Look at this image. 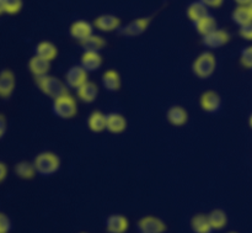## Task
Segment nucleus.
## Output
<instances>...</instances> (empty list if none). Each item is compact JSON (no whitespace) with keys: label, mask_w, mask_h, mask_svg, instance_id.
Here are the masks:
<instances>
[{"label":"nucleus","mask_w":252,"mask_h":233,"mask_svg":"<svg viewBox=\"0 0 252 233\" xmlns=\"http://www.w3.org/2000/svg\"><path fill=\"white\" fill-rule=\"evenodd\" d=\"M140 233H164L167 230L166 224L157 216H144L137 222Z\"/></svg>","instance_id":"1a4fd4ad"},{"label":"nucleus","mask_w":252,"mask_h":233,"mask_svg":"<svg viewBox=\"0 0 252 233\" xmlns=\"http://www.w3.org/2000/svg\"><path fill=\"white\" fill-rule=\"evenodd\" d=\"M217 69L216 54L211 51H204L194 58L192 63V72L199 79H208Z\"/></svg>","instance_id":"f03ea898"},{"label":"nucleus","mask_w":252,"mask_h":233,"mask_svg":"<svg viewBox=\"0 0 252 233\" xmlns=\"http://www.w3.org/2000/svg\"><path fill=\"white\" fill-rule=\"evenodd\" d=\"M199 106L207 114H216L221 108V98L214 90H207L199 98Z\"/></svg>","instance_id":"9d476101"},{"label":"nucleus","mask_w":252,"mask_h":233,"mask_svg":"<svg viewBox=\"0 0 252 233\" xmlns=\"http://www.w3.org/2000/svg\"><path fill=\"white\" fill-rule=\"evenodd\" d=\"M191 229L194 233H211L213 231L211 224H209L208 215L198 214L192 217Z\"/></svg>","instance_id":"cd10ccee"},{"label":"nucleus","mask_w":252,"mask_h":233,"mask_svg":"<svg viewBox=\"0 0 252 233\" xmlns=\"http://www.w3.org/2000/svg\"><path fill=\"white\" fill-rule=\"evenodd\" d=\"M231 20L239 27L252 22V14L249 9V5H238L231 12Z\"/></svg>","instance_id":"b1692460"},{"label":"nucleus","mask_w":252,"mask_h":233,"mask_svg":"<svg viewBox=\"0 0 252 233\" xmlns=\"http://www.w3.org/2000/svg\"><path fill=\"white\" fill-rule=\"evenodd\" d=\"M239 36L246 41H252V22L239 27Z\"/></svg>","instance_id":"7c9ffc66"},{"label":"nucleus","mask_w":252,"mask_h":233,"mask_svg":"<svg viewBox=\"0 0 252 233\" xmlns=\"http://www.w3.org/2000/svg\"><path fill=\"white\" fill-rule=\"evenodd\" d=\"M94 24L86 21V20H75L69 26V35L71 39L78 41L80 43L81 41L86 39L94 34Z\"/></svg>","instance_id":"6e6552de"},{"label":"nucleus","mask_w":252,"mask_h":233,"mask_svg":"<svg viewBox=\"0 0 252 233\" xmlns=\"http://www.w3.org/2000/svg\"><path fill=\"white\" fill-rule=\"evenodd\" d=\"M14 172L17 177L25 180L32 179L37 174L33 162H27V160H21L17 163L14 168Z\"/></svg>","instance_id":"bb28decb"},{"label":"nucleus","mask_w":252,"mask_h":233,"mask_svg":"<svg viewBox=\"0 0 252 233\" xmlns=\"http://www.w3.org/2000/svg\"><path fill=\"white\" fill-rule=\"evenodd\" d=\"M5 14V6H4V0H0V16Z\"/></svg>","instance_id":"e433bc0d"},{"label":"nucleus","mask_w":252,"mask_h":233,"mask_svg":"<svg viewBox=\"0 0 252 233\" xmlns=\"http://www.w3.org/2000/svg\"><path fill=\"white\" fill-rule=\"evenodd\" d=\"M249 126H250V128L252 130V113H251L250 117H249Z\"/></svg>","instance_id":"4c0bfd02"},{"label":"nucleus","mask_w":252,"mask_h":233,"mask_svg":"<svg viewBox=\"0 0 252 233\" xmlns=\"http://www.w3.org/2000/svg\"><path fill=\"white\" fill-rule=\"evenodd\" d=\"M11 230V221L5 214L0 212V233H7Z\"/></svg>","instance_id":"2f4dec72"},{"label":"nucleus","mask_w":252,"mask_h":233,"mask_svg":"<svg viewBox=\"0 0 252 233\" xmlns=\"http://www.w3.org/2000/svg\"><path fill=\"white\" fill-rule=\"evenodd\" d=\"M89 130L94 133H101L106 130V115L101 111L95 110L89 115L86 120Z\"/></svg>","instance_id":"aec40b11"},{"label":"nucleus","mask_w":252,"mask_h":233,"mask_svg":"<svg viewBox=\"0 0 252 233\" xmlns=\"http://www.w3.org/2000/svg\"><path fill=\"white\" fill-rule=\"evenodd\" d=\"M33 164L37 174L42 177H51L61 169L62 162L58 155L51 151H44L34 157Z\"/></svg>","instance_id":"f257e3e1"},{"label":"nucleus","mask_w":252,"mask_h":233,"mask_svg":"<svg viewBox=\"0 0 252 233\" xmlns=\"http://www.w3.org/2000/svg\"><path fill=\"white\" fill-rule=\"evenodd\" d=\"M230 41V34L223 29H216L206 36H202V43L208 49H218L226 46Z\"/></svg>","instance_id":"0eeeda50"},{"label":"nucleus","mask_w":252,"mask_h":233,"mask_svg":"<svg viewBox=\"0 0 252 233\" xmlns=\"http://www.w3.org/2000/svg\"><path fill=\"white\" fill-rule=\"evenodd\" d=\"M15 86H16V78L14 72L10 69H2L0 72V98H10L14 93Z\"/></svg>","instance_id":"f8f14e48"},{"label":"nucleus","mask_w":252,"mask_h":233,"mask_svg":"<svg viewBox=\"0 0 252 233\" xmlns=\"http://www.w3.org/2000/svg\"><path fill=\"white\" fill-rule=\"evenodd\" d=\"M127 118L120 113H110L106 115V130L113 135L123 133L127 128Z\"/></svg>","instance_id":"ddd939ff"},{"label":"nucleus","mask_w":252,"mask_h":233,"mask_svg":"<svg viewBox=\"0 0 252 233\" xmlns=\"http://www.w3.org/2000/svg\"><path fill=\"white\" fill-rule=\"evenodd\" d=\"M36 85L42 94L51 99H56L63 94L69 93L65 81L49 74L36 78Z\"/></svg>","instance_id":"7ed1b4c3"},{"label":"nucleus","mask_w":252,"mask_h":233,"mask_svg":"<svg viewBox=\"0 0 252 233\" xmlns=\"http://www.w3.org/2000/svg\"><path fill=\"white\" fill-rule=\"evenodd\" d=\"M103 59L100 52H91V51H84L80 57V66H83L89 73L91 72L98 71L102 67Z\"/></svg>","instance_id":"f3484780"},{"label":"nucleus","mask_w":252,"mask_h":233,"mask_svg":"<svg viewBox=\"0 0 252 233\" xmlns=\"http://www.w3.org/2000/svg\"><path fill=\"white\" fill-rule=\"evenodd\" d=\"M208 9L209 7L207 6V5H204L201 0H197V1L191 2V4L187 6L186 16L191 22H196L198 21L199 19H202V17H204L206 15L209 14Z\"/></svg>","instance_id":"4be33fe9"},{"label":"nucleus","mask_w":252,"mask_h":233,"mask_svg":"<svg viewBox=\"0 0 252 233\" xmlns=\"http://www.w3.org/2000/svg\"><path fill=\"white\" fill-rule=\"evenodd\" d=\"M201 1L208 7H211V9H218L223 5L224 0H201Z\"/></svg>","instance_id":"473e14b6"},{"label":"nucleus","mask_w":252,"mask_h":233,"mask_svg":"<svg viewBox=\"0 0 252 233\" xmlns=\"http://www.w3.org/2000/svg\"><path fill=\"white\" fill-rule=\"evenodd\" d=\"M101 83L106 90L115 93V91L120 90L121 85H122V79L116 69H107L101 77Z\"/></svg>","instance_id":"6ab92c4d"},{"label":"nucleus","mask_w":252,"mask_h":233,"mask_svg":"<svg viewBox=\"0 0 252 233\" xmlns=\"http://www.w3.org/2000/svg\"><path fill=\"white\" fill-rule=\"evenodd\" d=\"M249 9H250V11H251V14H252V1L250 2V4H249Z\"/></svg>","instance_id":"58836bf2"},{"label":"nucleus","mask_w":252,"mask_h":233,"mask_svg":"<svg viewBox=\"0 0 252 233\" xmlns=\"http://www.w3.org/2000/svg\"><path fill=\"white\" fill-rule=\"evenodd\" d=\"M27 67H29L30 73L34 77V79H36L39 78V77L49 74V71H51V62L42 58V57L37 56V54H34L33 57L30 58Z\"/></svg>","instance_id":"2eb2a0df"},{"label":"nucleus","mask_w":252,"mask_h":233,"mask_svg":"<svg viewBox=\"0 0 252 233\" xmlns=\"http://www.w3.org/2000/svg\"><path fill=\"white\" fill-rule=\"evenodd\" d=\"M153 16H142L138 19L132 20L125 26H121L118 30L120 35L125 37H138L144 34L148 30V27L152 24Z\"/></svg>","instance_id":"39448f33"},{"label":"nucleus","mask_w":252,"mask_h":233,"mask_svg":"<svg viewBox=\"0 0 252 233\" xmlns=\"http://www.w3.org/2000/svg\"><path fill=\"white\" fill-rule=\"evenodd\" d=\"M94 26L101 32H113L118 31L122 26L120 17L112 14H102L94 20Z\"/></svg>","instance_id":"9b49d317"},{"label":"nucleus","mask_w":252,"mask_h":233,"mask_svg":"<svg viewBox=\"0 0 252 233\" xmlns=\"http://www.w3.org/2000/svg\"><path fill=\"white\" fill-rule=\"evenodd\" d=\"M166 118L170 125L175 126V127H182L189 121V113L182 106L175 105L166 111Z\"/></svg>","instance_id":"a211bd4d"},{"label":"nucleus","mask_w":252,"mask_h":233,"mask_svg":"<svg viewBox=\"0 0 252 233\" xmlns=\"http://www.w3.org/2000/svg\"><path fill=\"white\" fill-rule=\"evenodd\" d=\"M89 80V72L84 68L83 66H73L65 72V81L66 86L69 89H73L76 90L78 88H80L85 81Z\"/></svg>","instance_id":"423d86ee"},{"label":"nucleus","mask_w":252,"mask_h":233,"mask_svg":"<svg viewBox=\"0 0 252 233\" xmlns=\"http://www.w3.org/2000/svg\"><path fill=\"white\" fill-rule=\"evenodd\" d=\"M52 111L57 117L63 118V120H70V118L75 117L76 114H78L76 99L69 93L63 94V95L53 99Z\"/></svg>","instance_id":"20e7f679"},{"label":"nucleus","mask_w":252,"mask_h":233,"mask_svg":"<svg viewBox=\"0 0 252 233\" xmlns=\"http://www.w3.org/2000/svg\"><path fill=\"white\" fill-rule=\"evenodd\" d=\"M5 14L17 15L22 10L24 1L22 0H4Z\"/></svg>","instance_id":"c85d7f7f"},{"label":"nucleus","mask_w":252,"mask_h":233,"mask_svg":"<svg viewBox=\"0 0 252 233\" xmlns=\"http://www.w3.org/2000/svg\"><path fill=\"white\" fill-rule=\"evenodd\" d=\"M193 26L194 29H196V31L198 32L201 36H206V35H208L209 32L218 29V24H217L216 17L212 16L211 14L206 15L204 17L199 19L198 21L193 22Z\"/></svg>","instance_id":"5701e85b"},{"label":"nucleus","mask_w":252,"mask_h":233,"mask_svg":"<svg viewBox=\"0 0 252 233\" xmlns=\"http://www.w3.org/2000/svg\"><path fill=\"white\" fill-rule=\"evenodd\" d=\"M34 53L37 56L42 57V58L47 59V61L52 62L57 58L58 56V48L56 44L51 41H41L37 43L36 48H34Z\"/></svg>","instance_id":"412c9836"},{"label":"nucleus","mask_w":252,"mask_h":233,"mask_svg":"<svg viewBox=\"0 0 252 233\" xmlns=\"http://www.w3.org/2000/svg\"><path fill=\"white\" fill-rule=\"evenodd\" d=\"M76 98L84 104H91L97 99L98 96V86L94 81L88 80L76 89Z\"/></svg>","instance_id":"4468645a"},{"label":"nucleus","mask_w":252,"mask_h":233,"mask_svg":"<svg viewBox=\"0 0 252 233\" xmlns=\"http://www.w3.org/2000/svg\"><path fill=\"white\" fill-rule=\"evenodd\" d=\"M236 5H249L252 0H234Z\"/></svg>","instance_id":"c9c22d12"},{"label":"nucleus","mask_w":252,"mask_h":233,"mask_svg":"<svg viewBox=\"0 0 252 233\" xmlns=\"http://www.w3.org/2000/svg\"><path fill=\"white\" fill-rule=\"evenodd\" d=\"M6 128H7L6 118H5L4 115H1V114H0V140L4 137L5 132H6Z\"/></svg>","instance_id":"72a5a7b5"},{"label":"nucleus","mask_w":252,"mask_h":233,"mask_svg":"<svg viewBox=\"0 0 252 233\" xmlns=\"http://www.w3.org/2000/svg\"><path fill=\"white\" fill-rule=\"evenodd\" d=\"M240 64L246 69H252V44L245 47L240 53Z\"/></svg>","instance_id":"c756f323"},{"label":"nucleus","mask_w":252,"mask_h":233,"mask_svg":"<svg viewBox=\"0 0 252 233\" xmlns=\"http://www.w3.org/2000/svg\"><path fill=\"white\" fill-rule=\"evenodd\" d=\"M208 220L213 231H220V230L225 229V226L228 225V215L220 209H216L209 212Z\"/></svg>","instance_id":"a878e982"},{"label":"nucleus","mask_w":252,"mask_h":233,"mask_svg":"<svg viewBox=\"0 0 252 233\" xmlns=\"http://www.w3.org/2000/svg\"><path fill=\"white\" fill-rule=\"evenodd\" d=\"M106 39H103L101 35L93 34L90 37L80 42V46L84 51H91V52H101L106 46Z\"/></svg>","instance_id":"393cba45"},{"label":"nucleus","mask_w":252,"mask_h":233,"mask_svg":"<svg viewBox=\"0 0 252 233\" xmlns=\"http://www.w3.org/2000/svg\"><path fill=\"white\" fill-rule=\"evenodd\" d=\"M129 229V221L126 216L113 214L106 219V231L108 233H126Z\"/></svg>","instance_id":"dca6fc26"},{"label":"nucleus","mask_w":252,"mask_h":233,"mask_svg":"<svg viewBox=\"0 0 252 233\" xmlns=\"http://www.w3.org/2000/svg\"><path fill=\"white\" fill-rule=\"evenodd\" d=\"M7 173H9V170H7L6 164L4 162H0V184L6 179Z\"/></svg>","instance_id":"f704fd0d"}]
</instances>
